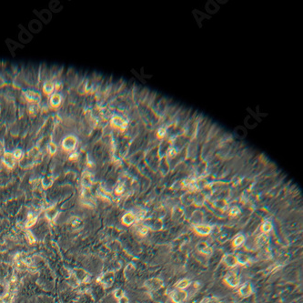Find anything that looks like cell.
I'll return each mask as SVG.
<instances>
[{"mask_svg":"<svg viewBox=\"0 0 303 303\" xmlns=\"http://www.w3.org/2000/svg\"><path fill=\"white\" fill-rule=\"evenodd\" d=\"M77 145H78V139L73 134H68V135L65 136L61 141V148L66 153H68V154L77 150Z\"/></svg>","mask_w":303,"mask_h":303,"instance_id":"obj_1","label":"cell"},{"mask_svg":"<svg viewBox=\"0 0 303 303\" xmlns=\"http://www.w3.org/2000/svg\"><path fill=\"white\" fill-rule=\"evenodd\" d=\"M22 98L25 100L26 104L34 103V104H40L41 102V94L32 88H26L22 90Z\"/></svg>","mask_w":303,"mask_h":303,"instance_id":"obj_2","label":"cell"},{"mask_svg":"<svg viewBox=\"0 0 303 303\" xmlns=\"http://www.w3.org/2000/svg\"><path fill=\"white\" fill-rule=\"evenodd\" d=\"M1 164L8 170H12L15 168V166L17 165V161L16 159L14 158L13 154L11 151H7L5 150L4 153L1 155V159H0Z\"/></svg>","mask_w":303,"mask_h":303,"instance_id":"obj_3","label":"cell"},{"mask_svg":"<svg viewBox=\"0 0 303 303\" xmlns=\"http://www.w3.org/2000/svg\"><path fill=\"white\" fill-rule=\"evenodd\" d=\"M170 300L173 303H184L189 297V293L187 291H181L175 289L169 294Z\"/></svg>","mask_w":303,"mask_h":303,"instance_id":"obj_4","label":"cell"},{"mask_svg":"<svg viewBox=\"0 0 303 303\" xmlns=\"http://www.w3.org/2000/svg\"><path fill=\"white\" fill-rule=\"evenodd\" d=\"M110 126L114 128H117V129L124 131L125 129L128 128V122L127 120H125L121 116L114 115L110 119Z\"/></svg>","mask_w":303,"mask_h":303,"instance_id":"obj_5","label":"cell"},{"mask_svg":"<svg viewBox=\"0 0 303 303\" xmlns=\"http://www.w3.org/2000/svg\"><path fill=\"white\" fill-rule=\"evenodd\" d=\"M225 283L230 288H239L240 285V278L234 271H230L224 278Z\"/></svg>","mask_w":303,"mask_h":303,"instance_id":"obj_6","label":"cell"},{"mask_svg":"<svg viewBox=\"0 0 303 303\" xmlns=\"http://www.w3.org/2000/svg\"><path fill=\"white\" fill-rule=\"evenodd\" d=\"M63 103V96L59 92H54L48 97V105L53 109H57Z\"/></svg>","mask_w":303,"mask_h":303,"instance_id":"obj_7","label":"cell"},{"mask_svg":"<svg viewBox=\"0 0 303 303\" xmlns=\"http://www.w3.org/2000/svg\"><path fill=\"white\" fill-rule=\"evenodd\" d=\"M33 13L40 19V22L44 25H48L52 20V13L49 9H42L40 11L34 10Z\"/></svg>","mask_w":303,"mask_h":303,"instance_id":"obj_8","label":"cell"},{"mask_svg":"<svg viewBox=\"0 0 303 303\" xmlns=\"http://www.w3.org/2000/svg\"><path fill=\"white\" fill-rule=\"evenodd\" d=\"M194 231L200 236H209L211 234L213 228L212 226L209 225V224H205V223H201V224H198V225H192Z\"/></svg>","mask_w":303,"mask_h":303,"instance_id":"obj_9","label":"cell"},{"mask_svg":"<svg viewBox=\"0 0 303 303\" xmlns=\"http://www.w3.org/2000/svg\"><path fill=\"white\" fill-rule=\"evenodd\" d=\"M18 27L20 29L18 34V40L20 41V44L24 45L31 42V40L33 39V35L27 29H26L22 25H19Z\"/></svg>","mask_w":303,"mask_h":303,"instance_id":"obj_10","label":"cell"},{"mask_svg":"<svg viewBox=\"0 0 303 303\" xmlns=\"http://www.w3.org/2000/svg\"><path fill=\"white\" fill-rule=\"evenodd\" d=\"M42 93L47 97L56 92V87L53 79H46L42 84Z\"/></svg>","mask_w":303,"mask_h":303,"instance_id":"obj_11","label":"cell"},{"mask_svg":"<svg viewBox=\"0 0 303 303\" xmlns=\"http://www.w3.org/2000/svg\"><path fill=\"white\" fill-rule=\"evenodd\" d=\"M239 294L243 298H248L250 295L253 294V288L250 282H245L241 285H240L238 290Z\"/></svg>","mask_w":303,"mask_h":303,"instance_id":"obj_12","label":"cell"},{"mask_svg":"<svg viewBox=\"0 0 303 303\" xmlns=\"http://www.w3.org/2000/svg\"><path fill=\"white\" fill-rule=\"evenodd\" d=\"M43 29V24L38 19H32L28 23V31L33 34H38Z\"/></svg>","mask_w":303,"mask_h":303,"instance_id":"obj_13","label":"cell"},{"mask_svg":"<svg viewBox=\"0 0 303 303\" xmlns=\"http://www.w3.org/2000/svg\"><path fill=\"white\" fill-rule=\"evenodd\" d=\"M222 262L229 268H236L238 264L237 257L235 254H226L222 258Z\"/></svg>","mask_w":303,"mask_h":303,"instance_id":"obj_14","label":"cell"},{"mask_svg":"<svg viewBox=\"0 0 303 303\" xmlns=\"http://www.w3.org/2000/svg\"><path fill=\"white\" fill-rule=\"evenodd\" d=\"M5 45L7 46V48H8V50L10 51L12 56H15V50H16V49H18V48H24V46H23L22 44L17 43V42H15V41L10 39V38L5 39Z\"/></svg>","mask_w":303,"mask_h":303,"instance_id":"obj_15","label":"cell"},{"mask_svg":"<svg viewBox=\"0 0 303 303\" xmlns=\"http://www.w3.org/2000/svg\"><path fill=\"white\" fill-rule=\"evenodd\" d=\"M255 245L256 248H262L264 246H266L269 243L270 240V237L269 234H264V233H260L259 236H257L255 239Z\"/></svg>","mask_w":303,"mask_h":303,"instance_id":"obj_16","label":"cell"},{"mask_svg":"<svg viewBox=\"0 0 303 303\" xmlns=\"http://www.w3.org/2000/svg\"><path fill=\"white\" fill-rule=\"evenodd\" d=\"M162 285H163L162 281L158 279H151V280H148L145 283V286L150 291H157V290L160 289L162 287Z\"/></svg>","mask_w":303,"mask_h":303,"instance_id":"obj_17","label":"cell"},{"mask_svg":"<svg viewBox=\"0 0 303 303\" xmlns=\"http://www.w3.org/2000/svg\"><path fill=\"white\" fill-rule=\"evenodd\" d=\"M197 250L199 253L203 255H209L212 252V248L209 246L206 241H201L197 245Z\"/></svg>","mask_w":303,"mask_h":303,"instance_id":"obj_18","label":"cell"},{"mask_svg":"<svg viewBox=\"0 0 303 303\" xmlns=\"http://www.w3.org/2000/svg\"><path fill=\"white\" fill-rule=\"evenodd\" d=\"M81 183L84 189H89L92 185V177L89 171H85L82 174Z\"/></svg>","mask_w":303,"mask_h":303,"instance_id":"obj_19","label":"cell"},{"mask_svg":"<svg viewBox=\"0 0 303 303\" xmlns=\"http://www.w3.org/2000/svg\"><path fill=\"white\" fill-rule=\"evenodd\" d=\"M190 220H191L192 225H198V224L203 223V220H204V214H203V212H201L199 210L195 211L192 214V217H191Z\"/></svg>","mask_w":303,"mask_h":303,"instance_id":"obj_20","label":"cell"},{"mask_svg":"<svg viewBox=\"0 0 303 303\" xmlns=\"http://www.w3.org/2000/svg\"><path fill=\"white\" fill-rule=\"evenodd\" d=\"M39 105L40 104H34V103H28V104H26V113L29 116H32V117L36 116L38 113V111H39V107H40Z\"/></svg>","mask_w":303,"mask_h":303,"instance_id":"obj_21","label":"cell"},{"mask_svg":"<svg viewBox=\"0 0 303 303\" xmlns=\"http://www.w3.org/2000/svg\"><path fill=\"white\" fill-rule=\"evenodd\" d=\"M236 257H237L238 264H239L240 266H247V265H249L250 262V257H249L247 254H245V253H241V252H240V253H238V254L236 255Z\"/></svg>","mask_w":303,"mask_h":303,"instance_id":"obj_22","label":"cell"},{"mask_svg":"<svg viewBox=\"0 0 303 303\" xmlns=\"http://www.w3.org/2000/svg\"><path fill=\"white\" fill-rule=\"evenodd\" d=\"M136 220V215H134L132 212H128L122 217V222L126 226H131Z\"/></svg>","mask_w":303,"mask_h":303,"instance_id":"obj_23","label":"cell"},{"mask_svg":"<svg viewBox=\"0 0 303 303\" xmlns=\"http://www.w3.org/2000/svg\"><path fill=\"white\" fill-rule=\"evenodd\" d=\"M246 241V237L243 234H238L237 236L234 237L233 240H232V245L234 248L238 249L241 246H243L245 244Z\"/></svg>","mask_w":303,"mask_h":303,"instance_id":"obj_24","label":"cell"},{"mask_svg":"<svg viewBox=\"0 0 303 303\" xmlns=\"http://www.w3.org/2000/svg\"><path fill=\"white\" fill-rule=\"evenodd\" d=\"M191 285V281L189 279H182L180 281H179L176 285H175V289L177 290H181V291H187V289Z\"/></svg>","mask_w":303,"mask_h":303,"instance_id":"obj_25","label":"cell"},{"mask_svg":"<svg viewBox=\"0 0 303 303\" xmlns=\"http://www.w3.org/2000/svg\"><path fill=\"white\" fill-rule=\"evenodd\" d=\"M46 150L47 152L48 155L50 156H55L56 153H57V150H58V147H57V144L53 142V141H49L46 146Z\"/></svg>","mask_w":303,"mask_h":303,"instance_id":"obj_26","label":"cell"},{"mask_svg":"<svg viewBox=\"0 0 303 303\" xmlns=\"http://www.w3.org/2000/svg\"><path fill=\"white\" fill-rule=\"evenodd\" d=\"M12 154H13V156H14V158L16 159V161L19 163L25 157H26V153H25V151L22 149V148H14L12 151Z\"/></svg>","mask_w":303,"mask_h":303,"instance_id":"obj_27","label":"cell"},{"mask_svg":"<svg viewBox=\"0 0 303 303\" xmlns=\"http://www.w3.org/2000/svg\"><path fill=\"white\" fill-rule=\"evenodd\" d=\"M63 9V5L57 0H52L49 2V10L55 13L60 12Z\"/></svg>","mask_w":303,"mask_h":303,"instance_id":"obj_28","label":"cell"},{"mask_svg":"<svg viewBox=\"0 0 303 303\" xmlns=\"http://www.w3.org/2000/svg\"><path fill=\"white\" fill-rule=\"evenodd\" d=\"M272 230H273V224L271 220H265L264 222H262L261 227H260L261 233L269 234Z\"/></svg>","mask_w":303,"mask_h":303,"instance_id":"obj_29","label":"cell"},{"mask_svg":"<svg viewBox=\"0 0 303 303\" xmlns=\"http://www.w3.org/2000/svg\"><path fill=\"white\" fill-rule=\"evenodd\" d=\"M205 199H206V198L202 193H198L197 195H194L193 203H195V205L198 206V207H201V206L204 205Z\"/></svg>","mask_w":303,"mask_h":303,"instance_id":"obj_30","label":"cell"},{"mask_svg":"<svg viewBox=\"0 0 303 303\" xmlns=\"http://www.w3.org/2000/svg\"><path fill=\"white\" fill-rule=\"evenodd\" d=\"M193 198H194V195H193L192 193L188 192V193H185V194L182 196L181 199H182V202H183L185 205L189 206V205H190L191 203H193Z\"/></svg>","mask_w":303,"mask_h":303,"instance_id":"obj_31","label":"cell"},{"mask_svg":"<svg viewBox=\"0 0 303 303\" xmlns=\"http://www.w3.org/2000/svg\"><path fill=\"white\" fill-rule=\"evenodd\" d=\"M214 206H215V208H217V209H219L224 210V209H227L228 204H227V202H226L225 199H217V200L214 202Z\"/></svg>","mask_w":303,"mask_h":303,"instance_id":"obj_32","label":"cell"},{"mask_svg":"<svg viewBox=\"0 0 303 303\" xmlns=\"http://www.w3.org/2000/svg\"><path fill=\"white\" fill-rule=\"evenodd\" d=\"M167 135V128H164V127H161L159 128L157 132H156V137L158 138V139H162L163 138H165V136Z\"/></svg>","mask_w":303,"mask_h":303,"instance_id":"obj_33","label":"cell"},{"mask_svg":"<svg viewBox=\"0 0 303 303\" xmlns=\"http://www.w3.org/2000/svg\"><path fill=\"white\" fill-rule=\"evenodd\" d=\"M79 158V152L77 150H75L68 154V160L71 162H76Z\"/></svg>","mask_w":303,"mask_h":303,"instance_id":"obj_34","label":"cell"},{"mask_svg":"<svg viewBox=\"0 0 303 303\" xmlns=\"http://www.w3.org/2000/svg\"><path fill=\"white\" fill-rule=\"evenodd\" d=\"M240 214V209L239 207H232L230 208V211H229V215L230 217H237Z\"/></svg>","mask_w":303,"mask_h":303,"instance_id":"obj_35","label":"cell"},{"mask_svg":"<svg viewBox=\"0 0 303 303\" xmlns=\"http://www.w3.org/2000/svg\"><path fill=\"white\" fill-rule=\"evenodd\" d=\"M173 217H174V219H176V220H179V218H181V216L183 215V210L181 209H179V208H175L174 209V212H173Z\"/></svg>","mask_w":303,"mask_h":303,"instance_id":"obj_36","label":"cell"},{"mask_svg":"<svg viewBox=\"0 0 303 303\" xmlns=\"http://www.w3.org/2000/svg\"><path fill=\"white\" fill-rule=\"evenodd\" d=\"M148 232V228L146 225H141L138 227V233L140 236H145Z\"/></svg>","mask_w":303,"mask_h":303,"instance_id":"obj_37","label":"cell"},{"mask_svg":"<svg viewBox=\"0 0 303 303\" xmlns=\"http://www.w3.org/2000/svg\"><path fill=\"white\" fill-rule=\"evenodd\" d=\"M204 303H223L219 298H217V297H209V298H208V299H206L205 300V301H204Z\"/></svg>","mask_w":303,"mask_h":303,"instance_id":"obj_38","label":"cell"},{"mask_svg":"<svg viewBox=\"0 0 303 303\" xmlns=\"http://www.w3.org/2000/svg\"><path fill=\"white\" fill-rule=\"evenodd\" d=\"M114 296H115V298H117V300H119V299H121L122 297L125 296V295H124V291H123L121 289H117V290L114 291Z\"/></svg>","mask_w":303,"mask_h":303,"instance_id":"obj_39","label":"cell"},{"mask_svg":"<svg viewBox=\"0 0 303 303\" xmlns=\"http://www.w3.org/2000/svg\"><path fill=\"white\" fill-rule=\"evenodd\" d=\"M42 184H43V186H45L46 188V187H49V186L52 184L51 178H50V177H45V178L42 179Z\"/></svg>","mask_w":303,"mask_h":303,"instance_id":"obj_40","label":"cell"},{"mask_svg":"<svg viewBox=\"0 0 303 303\" xmlns=\"http://www.w3.org/2000/svg\"><path fill=\"white\" fill-rule=\"evenodd\" d=\"M124 190H125L124 186H122V185H118V186H117V188L115 189V193H116L117 195H121V194L124 193Z\"/></svg>","mask_w":303,"mask_h":303,"instance_id":"obj_41","label":"cell"},{"mask_svg":"<svg viewBox=\"0 0 303 303\" xmlns=\"http://www.w3.org/2000/svg\"><path fill=\"white\" fill-rule=\"evenodd\" d=\"M36 217H34V218H32V219H28V220L26 221V228H29V227H31V226H33L35 223H36Z\"/></svg>","mask_w":303,"mask_h":303,"instance_id":"obj_42","label":"cell"},{"mask_svg":"<svg viewBox=\"0 0 303 303\" xmlns=\"http://www.w3.org/2000/svg\"><path fill=\"white\" fill-rule=\"evenodd\" d=\"M26 237H27V240H28L29 243H34L36 241L34 236L32 235V233L30 231H26Z\"/></svg>","mask_w":303,"mask_h":303,"instance_id":"obj_43","label":"cell"},{"mask_svg":"<svg viewBox=\"0 0 303 303\" xmlns=\"http://www.w3.org/2000/svg\"><path fill=\"white\" fill-rule=\"evenodd\" d=\"M118 303H128V299L126 296H124V297H122L121 299L118 300Z\"/></svg>","mask_w":303,"mask_h":303,"instance_id":"obj_44","label":"cell"}]
</instances>
